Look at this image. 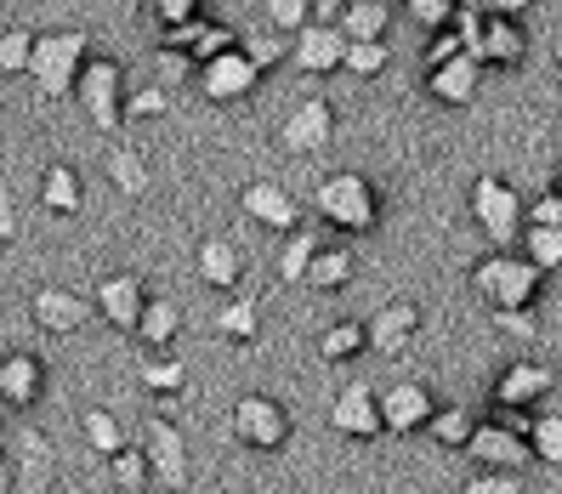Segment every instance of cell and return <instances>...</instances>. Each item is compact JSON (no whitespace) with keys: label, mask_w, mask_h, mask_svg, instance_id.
<instances>
[{"label":"cell","mask_w":562,"mask_h":494,"mask_svg":"<svg viewBox=\"0 0 562 494\" xmlns=\"http://www.w3.org/2000/svg\"><path fill=\"white\" fill-rule=\"evenodd\" d=\"M313 211H318V222L336 227V234H370V227L381 222V193L358 171H329L313 188Z\"/></svg>","instance_id":"cell-1"},{"label":"cell","mask_w":562,"mask_h":494,"mask_svg":"<svg viewBox=\"0 0 562 494\" xmlns=\"http://www.w3.org/2000/svg\"><path fill=\"white\" fill-rule=\"evenodd\" d=\"M86 57H91L86 29H46V35H35V52H29V80L41 86V97H75Z\"/></svg>","instance_id":"cell-2"},{"label":"cell","mask_w":562,"mask_h":494,"mask_svg":"<svg viewBox=\"0 0 562 494\" xmlns=\"http://www.w3.org/2000/svg\"><path fill=\"white\" fill-rule=\"evenodd\" d=\"M540 273H546V268H535V261L517 256V250H488V256H477L472 284H477V290H483L501 313H512V307H535V295H540Z\"/></svg>","instance_id":"cell-3"},{"label":"cell","mask_w":562,"mask_h":494,"mask_svg":"<svg viewBox=\"0 0 562 494\" xmlns=\"http://www.w3.org/2000/svg\"><path fill=\"white\" fill-rule=\"evenodd\" d=\"M75 97L97 131H120L125 125V69L120 57H86V69L75 80Z\"/></svg>","instance_id":"cell-4"},{"label":"cell","mask_w":562,"mask_h":494,"mask_svg":"<svg viewBox=\"0 0 562 494\" xmlns=\"http://www.w3.org/2000/svg\"><path fill=\"white\" fill-rule=\"evenodd\" d=\"M193 86H200L205 103H245V97L261 86V63L245 46H227V52L205 57L200 69H193Z\"/></svg>","instance_id":"cell-5"},{"label":"cell","mask_w":562,"mask_h":494,"mask_svg":"<svg viewBox=\"0 0 562 494\" xmlns=\"http://www.w3.org/2000/svg\"><path fill=\"white\" fill-rule=\"evenodd\" d=\"M460 46L467 57H477L483 69H517L528 41H522V18H477V23H460Z\"/></svg>","instance_id":"cell-6"},{"label":"cell","mask_w":562,"mask_h":494,"mask_svg":"<svg viewBox=\"0 0 562 494\" xmlns=\"http://www.w3.org/2000/svg\"><path fill=\"white\" fill-rule=\"evenodd\" d=\"M234 438L245 449H261V454L284 449L290 444V409L279 398H268V392H245L234 404Z\"/></svg>","instance_id":"cell-7"},{"label":"cell","mask_w":562,"mask_h":494,"mask_svg":"<svg viewBox=\"0 0 562 494\" xmlns=\"http://www.w3.org/2000/svg\"><path fill=\"white\" fill-rule=\"evenodd\" d=\"M472 216L483 222V234L494 250H506L517 239V222H522V200H517V188L501 182V177H477L472 182Z\"/></svg>","instance_id":"cell-8"},{"label":"cell","mask_w":562,"mask_h":494,"mask_svg":"<svg viewBox=\"0 0 562 494\" xmlns=\"http://www.w3.org/2000/svg\"><path fill=\"white\" fill-rule=\"evenodd\" d=\"M341 52H347V35L329 18H313L290 35V63L302 75H336L341 69Z\"/></svg>","instance_id":"cell-9"},{"label":"cell","mask_w":562,"mask_h":494,"mask_svg":"<svg viewBox=\"0 0 562 494\" xmlns=\"http://www.w3.org/2000/svg\"><path fill=\"white\" fill-rule=\"evenodd\" d=\"M143 454H148V472L159 489H182L188 483V444L177 433L171 415H154L148 433H143Z\"/></svg>","instance_id":"cell-10"},{"label":"cell","mask_w":562,"mask_h":494,"mask_svg":"<svg viewBox=\"0 0 562 494\" xmlns=\"http://www.w3.org/2000/svg\"><path fill=\"white\" fill-rule=\"evenodd\" d=\"M29 318H35L46 336H75V329H86V318H91V295L63 290V284H41L35 295H29Z\"/></svg>","instance_id":"cell-11"},{"label":"cell","mask_w":562,"mask_h":494,"mask_svg":"<svg viewBox=\"0 0 562 494\" xmlns=\"http://www.w3.org/2000/svg\"><path fill=\"white\" fill-rule=\"evenodd\" d=\"M46 398V364L35 352H0V409H35Z\"/></svg>","instance_id":"cell-12"},{"label":"cell","mask_w":562,"mask_h":494,"mask_svg":"<svg viewBox=\"0 0 562 494\" xmlns=\"http://www.w3.org/2000/svg\"><path fill=\"white\" fill-rule=\"evenodd\" d=\"M467 449H472L477 467L522 472V460H528V433H517V426H506V420H483V426H472Z\"/></svg>","instance_id":"cell-13"},{"label":"cell","mask_w":562,"mask_h":494,"mask_svg":"<svg viewBox=\"0 0 562 494\" xmlns=\"http://www.w3.org/2000/svg\"><path fill=\"white\" fill-rule=\"evenodd\" d=\"M329 137H336V109H329L324 97L295 103L290 120L279 125V143H284L290 154H318V148H329Z\"/></svg>","instance_id":"cell-14"},{"label":"cell","mask_w":562,"mask_h":494,"mask_svg":"<svg viewBox=\"0 0 562 494\" xmlns=\"http://www.w3.org/2000/svg\"><path fill=\"white\" fill-rule=\"evenodd\" d=\"M239 205H245V216H250L256 227H273V234H290V227H302V205L290 200V188H284V182H268V177L245 182Z\"/></svg>","instance_id":"cell-15"},{"label":"cell","mask_w":562,"mask_h":494,"mask_svg":"<svg viewBox=\"0 0 562 494\" xmlns=\"http://www.w3.org/2000/svg\"><path fill=\"white\" fill-rule=\"evenodd\" d=\"M143 302H148V284L137 279V273H109L103 284L91 290V313H103L114 329H137V313H143Z\"/></svg>","instance_id":"cell-16"},{"label":"cell","mask_w":562,"mask_h":494,"mask_svg":"<svg viewBox=\"0 0 562 494\" xmlns=\"http://www.w3.org/2000/svg\"><path fill=\"white\" fill-rule=\"evenodd\" d=\"M57 483V454L41 433H23L12 454V494H52Z\"/></svg>","instance_id":"cell-17"},{"label":"cell","mask_w":562,"mask_h":494,"mask_svg":"<svg viewBox=\"0 0 562 494\" xmlns=\"http://www.w3.org/2000/svg\"><path fill=\"white\" fill-rule=\"evenodd\" d=\"M381 398V433H420L426 420H432V392L426 386H415V381H404V386H386V392H375Z\"/></svg>","instance_id":"cell-18"},{"label":"cell","mask_w":562,"mask_h":494,"mask_svg":"<svg viewBox=\"0 0 562 494\" xmlns=\"http://www.w3.org/2000/svg\"><path fill=\"white\" fill-rule=\"evenodd\" d=\"M329 426L341 438H381V398L370 386H341V398L329 404Z\"/></svg>","instance_id":"cell-19"},{"label":"cell","mask_w":562,"mask_h":494,"mask_svg":"<svg viewBox=\"0 0 562 494\" xmlns=\"http://www.w3.org/2000/svg\"><path fill=\"white\" fill-rule=\"evenodd\" d=\"M193 268H200V279H205L211 290H239V279H245V250H239L234 239L211 234V239H200V250H193Z\"/></svg>","instance_id":"cell-20"},{"label":"cell","mask_w":562,"mask_h":494,"mask_svg":"<svg viewBox=\"0 0 562 494\" xmlns=\"http://www.w3.org/2000/svg\"><path fill=\"white\" fill-rule=\"evenodd\" d=\"M477 69H483V63L467 57V52L438 63V69H426V97H438V103H449V109L472 103V97H477Z\"/></svg>","instance_id":"cell-21"},{"label":"cell","mask_w":562,"mask_h":494,"mask_svg":"<svg viewBox=\"0 0 562 494\" xmlns=\"http://www.w3.org/2000/svg\"><path fill=\"white\" fill-rule=\"evenodd\" d=\"M546 392H551L546 364H512V370H501V381H494V404L501 409H535Z\"/></svg>","instance_id":"cell-22"},{"label":"cell","mask_w":562,"mask_h":494,"mask_svg":"<svg viewBox=\"0 0 562 494\" xmlns=\"http://www.w3.org/2000/svg\"><path fill=\"white\" fill-rule=\"evenodd\" d=\"M41 205L52 216H75L86 205V182H80V171H75L69 159H52L46 171H41Z\"/></svg>","instance_id":"cell-23"},{"label":"cell","mask_w":562,"mask_h":494,"mask_svg":"<svg viewBox=\"0 0 562 494\" xmlns=\"http://www.w3.org/2000/svg\"><path fill=\"white\" fill-rule=\"evenodd\" d=\"M143 347H171L182 336V307L171 302V295H148L143 313H137V329H131Z\"/></svg>","instance_id":"cell-24"},{"label":"cell","mask_w":562,"mask_h":494,"mask_svg":"<svg viewBox=\"0 0 562 494\" xmlns=\"http://www.w3.org/2000/svg\"><path fill=\"white\" fill-rule=\"evenodd\" d=\"M363 329H370V347H381V352H398L409 336H415V329H420V307L415 302H386L370 324H363Z\"/></svg>","instance_id":"cell-25"},{"label":"cell","mask_w":562,"mask_h":494,"mask_svg":"<svg viewBox=\"0 0 562 494\" xmlns=\"http://www.w3.org/2000/svg\"><path fill=\"white\" fill-rule=\"evenodd\" d=\"M347 41H386V23H392V7L386 0H347V7L329 18Z\"/></svg>","instance_id":"cell-26"},{"label":"cell","mask_w":562,"mask_h":494,"mask_svg":"<svg viewBox=\"0 0 562 494\" xmlns=\"http://www.w3.org/2000/svg\"><path fill=\"white\" fill-rule=\"evenodd\" d=\"M137 381L159 398V392H182L188 370H182V358H177L171 347H143V358H137Z\"/></svg>","instance_id":"cell-27"},{"label":"cell","mask_w":562,"mask_h":494,"mask_svg":"<svg viewBox=\"0 0 562 494\" xmlns=\"http://www.w3.org/2000/svg\"><path fill=\"white\" fill-rule=\"evenodd\" d=\"M352 273H358V261H352L347 245H318L313 261H307V279H302V284H313V290H341Z\"/></svg>","instance_id":"cell-28"},{"label":"cell","mask_w":562,"mask_h":494,"mask_svg":"<svg viewBox=\"0 0 562 494\" xmlns=\"http://www.w3.org/2000/svg\"><path fill=\"white\" fill-rule=\"evenodd\" d=\"M363 347H370V329H363L358 318H341V324H329L318 336V358H324V364H352Z\"/></svg>","instance_id":"cell-29"},{"label":"cell","mask_w":562,"mask_h":494,"mask_svg":"<svg viewBox=\"0 0 562 494\" xmlns=\"http://www.w3.org/2000/svg\"><path fill=\"white\" fill-rule=\"evenodd\" d=\"M216 329H222L227 341H239V347H250V341H256V329H261V307H256V295H234V302L222 307Z\"/></svg>","instance_id":"cell-30"},{"label":"cell","mask_w":562,"mask_h":494,"mask_svg":"<svg viewBox=\"0 0 562 494\" xmlns=\"http://www.w3.org/2000/svg\"><path fill=\"white\" fill-rule=\"evenodd\" d=\"M80 438H86V449H97V454H114V449H125V426H120L109 409H86V415H80Z\"/></svg>","instance_id":"cell-31"},{"label":"cell","mask_w":562,"mask_h":494,"mask_svg":"<svg viewBox=\"0 0 562 494\" xmlns=\"http://www.w3.org/2000/svg\"><path fill=\"white\" fill-rule=\"evenodd\" d=\"M109 182H114L120 193H131V200H137V193H148V165H143V154H137V148H114V154H109Z\"/></svg>","instance_id":"cell-32"},{"label":"cell","mask_w":562,"mask_h":494,"mask_svg":"<svg viewBox=\"0 0 562 494\" xmlns=\"http://www.w3.org/2000/svg\"><path fill=\"white\" fill-rule=\"evenodd\" d=\"M193 69H200V63H193L182 46H165V41H159V52H154V86L177 91V86H188V80H193Z\"/></svg>","instance_id":"cell-33"},{"label":"cell","mask_w":562,"mask_h":494,"mask_svg":"<svg viewBox=\"0 0 562 494\" xmlns=\"http://www.w3.org/2000/svg\"><path fill=\"white\" fill-rule=\"evenodd\" d=\"M261 18H268V29H279V35H295L302 23L318 18V0H261Z\"/></svg>","instance_id":"cell-34"},{"label":"cell","mask_w":562,"mask_h":494,"mask_svg":"<svg viewBox=\"0 0 562 494\" xmlns=\"http://www.w3.org/2000/svg\"><path fill=\"white\" fill-rule=\"evenodd\" d=\"M528 454L546 460V467H562V415L528 420Z\"/></svg>","instance_id":"cell-35"},{"label":"cell","mask_w":562,"mask_h":494,"mask_svg":"<svg viewBox=\"0 0 562 494\" xmlns=\"http://www.w3.org/2000/svg\"><path fill=\"white\" fill-rule=\"evenodd\" d=\"M313 250H318V239H313V234H302V227H290V239H284V250H279V279L302 284V279H307Z\"/></svg>","instance_id":"cell-36"},{"label":"cell","mask_w":562,"mask_h":494,"mask_svg":"<svg viewBox=\"0 0 562 494\" xmlns=\"http://www.w3.org/2000/svg\"><path fill=\"white\" fill-rule=\"evenodd\" d=\"M341 69H347V75H358V80H375V75L386 69V41H347Z\"/></svg>","instance_id":"cell-37"},{"label":"cell","mask_w":562,"mask_h":494,"mask_svg":"<svg viewBox=\"0 0 562 494\" xmlns=\"http://www.w3.org/2000/svg\"><path fill=\"white\" fill-rule=\"evenodd\" d=\"M472 415L467 409H432V420H426V433H432L443 449H467V438H472Z\"/></svg>","instance_id":"cell-38"},{"label":"cell","mask_w":562,"mask_h":494,"mask_svg":"<svg viewBox=\"0 0 562 494\" xmlns=\"http://www.w3.org/2000/svg\"><path fill=\"white\" fill-rule=\"evenodd\" d=\"M109 472H114V489H137V483H154V472H148V454H143V444L137 449H114L109 454Z\"/></svg>","instance_id":"cell-39"},{"label":"cell","mask_w":562,"mask_h":494,"mask_svg":"<svg viewBox=\"0 0 562 494\" xmlns=\"http://www.w3.org/2000/svg\"><path fill=\"white\" fill-rule=\"evenodd\" d=\"M528 261H535V268H562V222L557 227H535L528 222Z\"/></svg>","instance_id":"cell-40"},{"label":"cell","mask_w":562,"mask_h":494,"mask_svg":"<svg viewBox=\"0 0 562 494\" xmlns=\"http://www.w3.org/2000/svg\"><path fill=\"white\" fill-rule=\"evenodd\" d=\"M165 114H171V91H165V86L125 91V120H165Z\"/></svg>","instance_id":"cell-41"},{"label":"cell","mask_w":562,"mask_h":494,"mask_svg":"<svg viewBox=\"0 0 562 494\" xmlns=\"http://www.w3.org/2000/svg\"><path fill=\"white\" fill-rule=\"evenodd\" d=\"M29 52H35V29H7L0 35V75H29Z\"/></svg>","instance_id":"cell-42"},{"label":"cell","mask_w":562,"mask_h":494,"mask_svg":"<svg viewBox=\"0 0 562 494\" xmlns=\"http://www.w3.org/2000/svg\"><path fill=\"white\" fill-rule=\"evenodd\" d=\"M148 18H154L159 29H177V23L205 18V0H148Z\"/></svg>","instance_id":"cell-43"},{"label":"cell","mask_w":562,"mask_h":494,"mask_svg":"<svg viewBox=\"0 0 562 494\" xmlns=\"http://www.w3.org/2000/svg\"><path fill=\"white\" fill-rule=\"evenodd\" d=\"M404 12L432 35V29H449L454 23V0H404Z\"/></svg>","instance_id":"cell-44"},{"label":"cell","mask_w":562,"mask_h":494,"mask_svg":"<svg viewBox=\"0 0 562 494\" xmlns=\"http://www.w3.org/2000/svg\"><path fill=\"white\" fill-rule=\"evenodd\" d=\"M460 52H467V46H460V29L449 23V29H432V46L420 52V63H426V69H438V63H449V57H460Z\"/></svg>","instance_id":"cell-45"},{"label":"cell","mask_w":562,"mask_h":494,"mask_svg":"<svg viewBox=\"0 0 562 494\" xmlns=\"http://www.w3.org/2000/svg\"><path fill=\"white\" fill-rule=\"evenodd\" d=\"M467 494H522V478H517V472H494V467H483V472L467 483Z\"/></svg>","instance_id":"cell-46"},{"label":"cell","mask_w":562,"mask_h":494,"mask_svg":"<svg viewBox=\"0 0 562 494\" xmlns=\"http://www.w3.org/2000/svg\"><path fill=\"white\" fill-rule=\"evenodd\" d=\"M12 239H18V193L0 177V245H12Z\"/></svg>","instance_id":"cell-47"},{"label":"cell","mask_w":562,"mask_h":494,"mask_svg":"<svg viewBox=\"0 0 562 494\" xmlns=\"http://www.w3.org/2000/svg\"><path fill=\"white\" fill-rule=\"evenodd\" d=\"M239 46H245V52H250V57L261 63V75H268L279 57H290V46H284V41H268V35H256V41H239Z\"/></svg>","instance_id":"cell-48"},{"label":"cell","mask_w":562,"mask_h":494,"mask_svg":"<svg viewBox=\"0 0 562 494\" xmlns=\"http://www.w3.org/2000/svg\"><path fill=\"white\" fill-rule=\"evenodd\" d=\"M528 222H535V227H557V222H562V193L551 188L546 200H535V205H528Z\"/></svg>","instance_id":"cell-49"},{"label":"cell","mask_w":562,"mask_h":494,"mask_svg":"<svg viewBox=\"0 0 562 494\" xmlns=\"http://www.w3.org/2000/svg\"><path fill=\"white\" fill-rule=\"evenodd\" d=\"M528 7H535V0H488V12H494V18H522Z\"/></svg>","instance_id":"cell-50"},{"label":"cell","mask_w":562,"mask_h":494,"mask_svg":"<svg viewBox=\"0 0 562 494\" xmlns=\"http://www.w3.org/2000/svg\"><path fill=\"white\" fill-rule=\"evenodd\" d=\"M7 489H12V460L0 454V494H7Z\"/></svg>","instance_id":"cell-51"},{"label":"cell","mask_w":562,"mask_h":494,"mask_svg":"<svg viewBox=\"0 0 562 494\" xmlns=\"http://www.w3.org/2000/svg\"><path fill=\"white\" fill-rule=\"evenodd\" d=\"M341 7H347V0H318V18H336Z\"/></svg>","instance_id":"cell-52"},{"label":"cell","mask_w":562,"mask_h":494,"mask_svg":"<svg viewBox=\"0 0 562 494\" xmlns=\"http://www.w3.org/2000/svg\"><path fill=\"white\" fill-rule=\"evenodd\" d=\"M114 494H154V489H148V483H137V489H114Z\"/></svg>","instance_id":"cell-53"},{"label":"cell","mask_w":562,"mask_h":494,"mask_svg":"<svg viewBox=\"0 0 562 494\" xmlns=\"http://www.w3.org/2000/svg\"><path fill=\"white\" fill-rule=\"evenodd\" d=\"M557 86H562V57H557Z\"/></svg>","instance_id":"cell-54"},{"label":"cell","mask_w":562,"mask_h":494,"mask_svg":"<svg viewBox=\"0 0 562 494\" xmlns=\"http://www.w3.org/2000/svg\"><path fill=\"white\" fill-rule=\"evenodd\" d=\"M0 433H7V409H0Z\"/></svg>","instance_id":"cell-55"},{"label":"cell","mask_w":562,"mask_h":494,"mask_svg":"<svg viewBox=\"0 0 562 494\" xmlns=\"http://www.w3.org/2000/svg\"><path fill=\"white\" fill-rule=\"evenodd\" d=\"M551 188H557V193H562V177H557V182H551Z\"/></svg>","instance_id":"cell-56"}]
</instances>
